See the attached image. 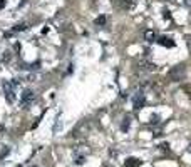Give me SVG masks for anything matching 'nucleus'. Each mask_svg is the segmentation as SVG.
<instances>
[{
	"label": "nucleus",
	"mask_w": 191,
	"mask_h": 167,
	"mask_svg": "<svg viewBox=\"0 0 191 167\" xmlns=\"http://www.w3.org/2000/svg\"><path fill=\"white\" fill-rule=\"evenodd\" d=\"M15 87H17V82H3V92H5V99L9 100L10 104L15 102Z\"/></svg>",
	"instance_id": "f257e3e1"
},
{
	"label": "nucleus",
	"mask_w": 191,
	"mask_h": 167,
	"mask_svg": "<svg viewBox=\"0 0 191 167\" xmlns=\"http://www.w3.org/2000/svg\"><path fill=\"white\" fill-rule=\"evenodd\" d=\"M35 100V94H34V90H30V89H27V90H24L22 92V97H20V105L24 109H27Z\"/></svg>",
	"instance_id": "f03ea898"
},
{
	"label": "nucleus",
	"mask_w": 191,
	"mask_h": 167,
	"mask_svg": "<svg viewBox=\"0 0 191 167\" xmlns=\"http://www.w3.org/2000/svg\"><path fill=\"white\" fill-rule=\"evenodd\" d=\"M183 75H184V67L183 65H178V67H174V69L168 74V77H169V80H173V82H178V80L183 79Z\"/></svg>",
	"instance_id": "7ed1b4c3"
},
{
	"label": "nucleus",
	"mask_w": 191,
	"mask_h": 167,
	"mask_svg": "<svg viewBox=\"0 0 191 167\" xmlns=\"http://www.w3.org/2000/svg\"><path fill=\"white\" fill-rule=\"evenodd\" d=\"M133 104L134 109H141L144 105V92H136L133 97Z\"/></svg>",
	"instance_id": "20e7f679"
},
{
	"label": "nucleus",
	"mask_w": 191,
	"mask_h": 167,
	"mask_svg": "<svg viewBox=\"0 0 191 167\" xmlns=\"http://www.w3.org/2000/svg\"><path fill=\"white\" fill-rule=\"evenodd\" d=\"M139 164H141V160H139V159H136V157H129L127 160H126L124 166H126V167H137Z\"/></svg>",
	"instance_id": "39448f33"
},
{
	"label": "nucleus",
	"mask_w": 191,
	"mask_h": 167,
	"mask_svg": "<svg viewBox=\"0 0 191 167\" xmlns=\"http://www.w3.org/2000/svg\"><path fill=\"white\" fill-rule=\"evenodd\" d=\"M158 42H159L161 45H164V47H174V42H173L171 39H168V37H161Z\"/></svg>",
	"instance_id": "423d86ee"
},
{
	"label": "nucleus",
	"mask_w": 191,
	"mask_h": 167,
	"mask_svg": "<svg viewBox=\"0 0 191 167\" xmlns=\"http://www.w3.org/2000/svg\"><path fill=\"white\" fill-rule=\"evenodd\" d=\"M20 80H24V82H34V80H35V75H34V74H24V75L20 77Z\"/></svg>",
	"instance_id": "0eeeda50"
},
{
	"label": "nucleus",
	"mask_w": 191,
	"mask_h": 167,
	"mask_svg": "<svg viewBox=\"0 0 191 167\" xmlns=\"http://www.w3.org/2000/svg\"><path fill=\"white\" fill-rule=\"evenodd\" d=\"M129 125H131V119L126 117L124 122H123V125H121V129H123V130H127V129H129Z\"/></svg>",
	"instance_id": "6e6552de"
},
{
	"label": "nucleus",
	"mask_w": 191,
	"mask_h": 167,
	"mask_svg": "<svg viewBox=\"0 0 191 167\" xmlns=\"http://www.w3.org/2000/svg\"><path fill=\"white\" fill-rule=\"evenodd\" d=\"M144 37H146L148 40H154V32H153V30H146Z\"/></svg>",
	"instance_id": "1a4fd4ad"
},
{
	"label": "nucleus",
	"mask_w": 191,
	"mask_h": 167,
	"mask_svg": "<svg viewBox=\"0 0 191 167\" xmlns=\"http://www.w3.org/2000/svg\"><path fill=\"white\" fill-rule=\"evenodd\" d=\"M104 23H106V17L104 15H101V17L96 19V25H104Z\"/></svg>",
	"instance_id": "9d476101"
},
{
	"label": "nucleus",
	"mask_w": 191,
	"mask_h": 167,
	"mask_svg": "<svg viewBox=\"0 0 191 167\" xmlns=\"http://www.w3.org/2000/svg\"><path fill=\"white\" fill-rule=\"evenodd\" d=\"M25 29H27V25H25V23H17V25L14 27L15 32H20V30H25Z\"/></svg>",
	"instance_id": "9b49d317"
},
{
	"label": "nucleus",
	"mask_w": 191,
	"mask_h": 167,
	"mask_svg": "<svg viewBox=\"0 0 191 167\" xmlns=\"http://www.w3.org/2000/svg\"><path fill=\"white\" fill-rule=\"evenodd\" d=\"M151 122H153V124H154V122L158 124V122H159V115H154V114H153V115H151Z\"/></svg>",
	"instance_id": "f8f14e48"
},
{
	"label": "nucleus",
	"mask_w": 191,
	"mask_h": 167,
	"mask_svg": "<svg viewBox=\"0 0 191 167\" xmlns=\"http://www.w3.org/2000/svg\"><path fill=\"white\" fill-rule=\"evenodd\" d=\"M3 5H5V2H3V0H0V9H2Z\"/></svg>",
	"instance_id": "ddd939ff"
}]
</instances>
